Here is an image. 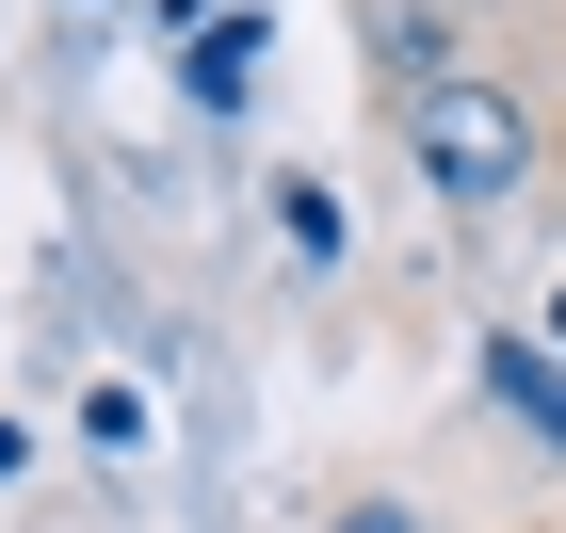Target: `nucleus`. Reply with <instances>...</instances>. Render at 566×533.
Wrapping results in <instances>:
<instances>
[{"label": "nucleus", "instance_id": "obj_1", "mask_svg": "<svg viewBox=\"0 0 566 533\" xmlns=\"http://www.w3.org/2000/svg\"><path fill=\"white\" fill-rule=\"evenodd\" d=\"M405 162H421L437 211H518L534 194V114L485 82V65H453L437 97H405Z\"/></svg>", "mask_w": 566, "mask_h": 533}, {"label": "nucleus", "instance_id": "obj_2", "mask_svg": "<svg viewBox=\"0 0 566 533\" xmlns=\"http://www.w3.org/2000/svg\"><path fill=\"white\" fill-rule=\"evenodd\" d=\"M485 388H502V404H518V420H534V437L566 452V372H551V355H534V340H485Z\"/></svg>", "mask_w": 566, "mask_h": 533}, {"label": "nucleus", "instance_id": "obj_3", "mask_svg": "<svg viewBox=\"0 0 566 533\" xmlns=\"http://www.w3.org/2000/svg\"><path fill=\"white\" fill-rule=\"evenodd\" d=\"M373 49L405 65V97H437V82H453V33H437V0H389V17H373Z\"/></svg>", "mask_w": 566, "mask_h": 533}, {"label": "nucleus", "instance_id": "obj_4", "mask_svg": "<svg viewBox=\"0 0 566 533\" xmlns=\"http://www.w3.org/2000/svg\"><path fill=\"white\" fill-rule=\"evenodd\" d=\"M324 533H421V518H405V501H340Z\"/></svg>", "mask_w": 566, "mask_h": 533}, {"label": "nucleus", "instance_id": "obj_5", "mask_svg": "<svg viewBox=\"0 0 566 533\" xmlns=\"http://www.w3.org/2000/svg\"><path fill=\"white\" fill-rule=\"evenodd\" d=\"M551 340H566V291H551Z\"/></svg>", "mask_w": 566, "mask_h": 533}]
</instances>
